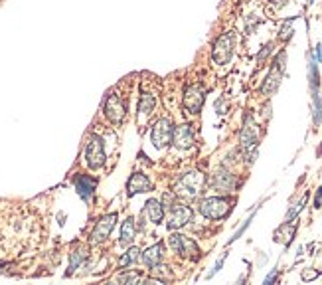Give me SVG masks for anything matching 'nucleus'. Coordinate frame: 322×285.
<instances>
[{
  "label": "nucleus",
  "instance_id": "f257e3e1",
  "mask_svg": "<svg viewBox=\"0 0 322 285\" xmlns=\"http://www.w3.org/2000/svg\"><path fill=\"white\" fill-rule=\"evenodd\" d=\"M204 186H205V177L202 172L198 170H190L186 174H182L178 182L174 186V192L176 194H184L188 198H196L198 194L204 192Z\"/></svg>",
  "mask_w": 322,
  "mask_h": 285
},
{
  "label": "nucleus",
  "instance_id": "f03ea898",
  "mask_svg": "<svg viewBox=\"0 0 322 285\" xmlns=\"http://www.w3.org/2000/svg\"><path fill=\"white\" fill-rule=\"evenodd\" d=\"M285 68H287V52L285 50H281L277 56H275V60H273V65H271V72L267 74L265 77L263 85H261V93L267 95V97H271L275 91L279 90V85H281V79H283V72H285Z\"/></svg>",
  "mask_w": 322,
  "mask_h": 285
},
{
  "label": "nucleus",
  "instance_id": "7ed1b4c3",
  "mask_svg": "<svg viewBox=\"0 0 322 285\" xmlns=\"http://www.w3.org/2000/svg\"><path fill=\"white\" fill-rule=\"evenodd\" d=\"M234 48H235L234 32L221 34L220 38L214 42V48H212V60H214V63H218V65L229 63L232 56H234Z\"/></svg>",
  "mask_w": 322,
  "mask_h": 285
},
{
  "label": "nucleus",
  "instance_id": "20e7f679",
  "mask_svg": "<svg viewBox=\"0 0 322 285\" xmlns=\"http://www.w3.org/2000/svg\"><path fill=\"white\" fill-rule=\"evenodd\" d=\"M232 210V204L227 198H220V196H212V198H204L200 202V214L208 218V220H220L225 218Z\"/></svg>",
  "mask_w": 322,
  "mask_h": 285
},
{
  "label": "nucleus",
  "instance_id": "39448f33",
  "mask_svg": "<svg viewBox=\"0 0 322 285\" xmlns=\"http://www.w3.org/2000/svg\"><path fill=\"white\" fill-rule=\"evenodd\" d=\"M172 133H174V125L168 117H162L152 125V131H150V139L154 143L156 149H164L172 143Z\"/></svg>",
  "mask_w": 322,
  "mask_h": 285
},
{
  "label": "nucleus",
  "instance_id": "423d86ee",
  "mask_svg": "<svg viewBox=\"0 0 322 285\" xmlns=\"http://www.w3.org/2000/svg\"><path fill=\"white\" fill-rule=\"evenodd\" d=\"M105 145L99 135H89L87 145H85V161L89 168H101L105 165Z\"/></svg>",
  "mask_w": 322,
  "mask_h": 285
},
{
  "label": "nucleus",
  "instance_id": "0eeeda50",
  "mask_svg": "<svg viewBox=\"0 0 322 285\" xmlns=\"http://www.w3.org/2000/svg\"><path fill=\"white\" fill-rule=\"evenodd\" d=\"M192 220V208L182 204V202H174L170 206V212H168V220H166V226L170 230H178L182 226H186Z\"/></svg>",
  "mask_w": 322,
  "mask_h": 285
},
{
  "label": "nucleus",
  "instance_id": "6e6552de",
  "mask_svg": "<svg viewBox=\"0 0 322 285\" xmlns=\"http://www.w3.org/2000/svg\"><path fill=\"white\" fill-rule=\"evenodd\" d=\"M125 113H127V105L125 101L119 97L117 93H109L107 101H105V115L111 123L119 125L121 121L125 119Z\"/></svg>",
  "mask_w": 322,
  "mask_h": 285
},
{
  "label": "nucleus",
  "instance_id": "1a4fd4ad",
  "mask_svg": "<svg viewBox=\"0 0 322 285\" xmlns=\"http://www.w3.org/2000/svg\"><path fill=\"white\" fill-rule=\"evenodd\" d=\"M168 244H170V248L174 250L176 254L188 255V257L198 259L200 250H198L196 242L190 240V238H186V236H182V234H172V236H170V240H168Z\"/></svg>",
  "mask_w": 322,
  "mask_h": 285
},
{
  "label": "nucleus",
  "instance_id": "9d476101",
  "mask_svg": "<svg viewBox=\"0 0 322 285\" xmlns=\"http://www.w3.org/2000/svg\"><path fill=\"white\" fill-rule=\"evenodd\" d=\"M115 222H117V214L103 216L101 220L97 222V226H95V230L91 232V244H101V242L107 240L111 236L113 228H115Z\"/></svg>",
  "mask_w": 322,
  "mask_h": 285
},
{
  "label": "nucleus",
  "instance_id": "9b49d317",
  "mask_svg": "<svg viewBox=\"0 0 322 285\" xmlns=\"http://www.w3.org/2000/svg\"><path fill=\"white\" fill-rule=\"evenodd\" d=\"M204 101H205V91L202 90L200 85H192V87H188V90L184 91L182 103H184V107H186L190 113H200Z\"/></svg>",
  "mask_w": 322,
  "mask_h": 285
},
{
  "label": "nucleus",
  "instance_id": "f8f14e48",
  "mask_svg": "<svg viewBox=\"0 0 322 285\" xmlns=\"http://www.w3.org/2000/svg\"><path fill=\"white\" fill-rule=\"evenodd\" d=\"M212 186H214V190H218V192H234L235 186H237V179H235L229 170L220 168V170L214 172Z\"/></svg>",
  "mask_w": 322,
  "mask_h": 285
},
{
  "label": "nucleus",
  "instance_id": "ddd939ff",
  "mask_svg": "<svg viewBox=\"0 0 322 285\" xmlns=\"http://www.w3.org/2000/svg\"><path fill=\"white\" fill-rule=\"evenodd\" d=\"M239 143H241V147L245 150L257 147V143H259V129H257V125L251 121V117H245L243 129H241V133H239Z\"/></svg>",
  "mask_w": 322,
  "mask_h": 285
},
{
  "label": "nucleus",
  "instance_id": "4468645a",
  "mask_svg": "<svg viewBox=\"0 0 322 285\" xmlns=\"http://www.w3.org/2000/svg\"><path fill=\"white\" fill-rule=\"evenodd\" d=\"M172 143L178 149H190L194 147V133H192L190 125H178L174 127V133H172Z\"/></svg>",
  "mask_w": 322,
  "mask_h": 285
},
{
  "label": "nucleus",
  "instance_id": "2eb2a0df",
  "mask_svg": "<svg viewBox=\"0 0 322 285\" xmlns=\"http://www.w3.org/2000/svg\"><path fill=\"white\" fill-rule=\"evenodd\" d=\"M75 184V190H77V194L81 196L85 202L91 200V196L95 192V188H97V180L91 179L89 174H77L74 180Z\"/></svg>",
  "mask_w": 322,
  "mask_h": 285
},
{
  "label": "nucleus",
  "instance_id": "dca6fc26",
  "mask_svg": "<svg viewBox=\"0 0 322 285\" xmlns=\"http://www.w3.org/2000/svg\"><path fill=\"white\" fill-rule=\"evenodd\" d=\"M150 179L143 172H134L129 182H127V190H129V196L136 194V192H148L150 190Z\"/></svg>",
  "mask_w": 322,
  "mask_h": 285
},
{
  "label": "nucleus",
  "instance_id": "f3484780",
  "mask_svg": "<svg viewBox=\"0 0 322 285\" xmlns=\"http://www.w3.org/2000/svg\"><path fill=\"white\" fill-rule=\"evenodd\" d=\"M154 107H156L154 95H152V93H143V95H141V103H139V121H141V123H147V119L152 115V111H154Z\"/></svg>",
  "mask_w": 322,
  "mask_h": 285
},
{
  "label": "nucleus",
  "instance_id": "a211bd4d",
  "mask_svg": "<svg viewBox=\"0 0 322 285\" xmlns=\"http://www.w3.org/2000/svg\"><path fill=\"white\" fill-rule=\"evenodd\" d=\"M145 212H147L148 220H150L152 224H158V222L164 220V206H162V202L154 200V198L147 200V204H145Z\"/></svg>",
  "mask_w": 322,
  "mask_h": 285
},
{
  "label": "nucleus",
  "instance_id": "6ab92c4d",
  "mask_svg": "<svg viewBox=\"0 0 322 285\" xmlns=\"http://www.w3.org/2000/svg\"><path fill=\"white\" fill-rule=\"evenodd\" d=\"M136 236V228H134V220L132 218H127L123 226H121V236H119V246H131L132 240Z\"/></svg>",
  "mask_w": 322,
  "mask_h": 285
},
{
  "label": "nucleus",
  "instance_id": "aec40b11",
  "mask_svg": "<svg viewBox=\"0 0 322 285\" xmlns=\"http://www.w3.org/2000/svg\"><path fill=\"white\" fill-rule=\"evenodd\" d=\"M143 261H145V266L150 268V270L156 268V266L162 261V244H154V246H150L148 250H145Z\"/></svg>",
  "mask_w": 322,
  "mask_h": 285
},
{
  "label": "nucleus",
  "instance_id": "412c9836",
  "mask_svg": "<svg viewBox=\"0 0 322 285\" xmlns=\"http://www.w3.org/2000/svg\"><path fill=\"white\" fill-rule=\"evenodd\" d=\"M294 232H296V224L294 222H285L283 226H279V230L275 232V242H283L285 246H289L291 240L294 238Z\"/></svg>",
  "mask_w": 322,
  "mask_h": 285
},
{
  "label": "nucleus",
  "instance_id": "4be33fe9",
  "mask_svg": "<svg viewBox=\"0 0 322 285\" xmlns=\"http://www.w3.org/2000/svg\"><path fill=\"white\" fill-rule=\"evenodd\" d=\"M308 85L312 93H318V85H320V75H318V63L314 58L308 61Z\"/></svg>",
  "mask_w": 322,
  "mask_h": 285
},
{
  "label": "nucleus",
  "instance_id": "5701e85b",
  "mask_svg": "<svg viewBox=\"0 0 322 285\" xmlns=\"http://www.w3.org/2000/svg\"><path fill=\"white\" fill-rule=\"evenodd\" d=\"M139 257H141V250H139V248H131L127 254L121 255V259H119V268H127V266H132L134 261H139Z\"/></svg>",
  "mask_w": 322,
  "mask_h": 285
},
{
  "label": "nucleus",
  "instance_id": "b1692460",
  "mask_svg": "<svg viewBox=\"0 0 322 285\" xmlns=\"http://www.w3.org/2000/svg\"><path fill=\"white\" fill-rule=\"evenodd\" d=\"M257 210H259V206H257L255 210L251 212V214H249V218H247V220H245L243 224H241V226H239V228H237V230H235V234H234V236H232V238H229V242H227V246H229V244H234L235 240H239V238H241V236H243V234L247 232V228H249V226H251V222H253V218H255V214H257Z\"/></svg>",
  "mask_w": 322,
  "mask_h": 285
},
{
  "label": "nucleus",
  "instance_id": "393cba45",
  "mask_svg": "<svg viewBox=\"0 0 322 285\" xmlns=\"http://www.w3.org/2000/svg\"><path fill=\"white\" fill-rule=\"evenodd\" d=\"M312 119L314 125L318 127L322 119V101H320V93H312Z\"/></svg>",
  "mask_w": 322,
  "mask_h": 285
},
{
  "label": "nucleus",
  "instance_id": "a878e982",
  "mask_svg": "<svg viewBox=\"0 0 322 285\" xmlns=\"http://www.w3.org/2000/svg\"><path fill=\"white\" fill-rule=\"evenodd\" d=\"M83 259H85V252H83V250H75V252H72V255H70V270H67V275H72V273L81 266Z\"/></svg>",
  "mask_w": 322,
  "mask_h": 285
},
{
  "label": "nucleus",
  "instance_id": "bb28decb",
  "mask_svg": "<svg viewBox=\"0 0 322 285\" xmlns=\"http://www.w3.org/2000/svg\"><path fill=\"white\" fill-rule=\"evenodd\" d=\"M307 200H308V194H305L303 198H301V200H298V202H296V204H294L293 208H291V210L287 212V216H285V222H293L294 218H296V216L303 212L305 204H307Z\"/></svg>",
  "mask_w": 322,
  "mask_h": 285
},
{
  "label": "nucleus",
  "instance_id": "cd10ccee",
  "mask_svg": "<svg viewBox=\"0 0 322 285\" xmlns=\"http://www.w3.org/2000/svg\"><path fill=\"white\" fill-rule=\"evenodd\" d=\"M291 36H293V20H289V22H285V24H283L279 38H281V40H289Z\"/></svg>",
  "mask_w": 322,
  "mask_h": 285
},
{
  "label": "nucleus",
  "instance_id": "c85d7f7f",
  "mask_svg": "<svg viewBox=\"0 0 322 285\" xmlns=\"http://www.w3.org/2000/svg\"><path fill=\"white\" fill-rule=\"evenodd\" d=\"M160 202H162V206H164V208H170V206L176 202V192H164Z\"/></svg>",
  "mask_w": 322,
  "mask_h": 285
},
{
  "label": "nucleus",
  "instance_id": "c756f323",
  "mask_svg": "<svg viewBox=\"0 0 322 285\" xmlns=\"http://www.w3.org/2000/svg\"><path fill=\"white\" fill-rule=\"evenodd\" d=\"M225 257H227V254H223L220 257V259H218V261H216V266H214V268H212V271H210V273H208V275H205V277H208V279H212V277H214V275H216V273H218V271L221 270V268H223V261H225Z\"/></svg>",
  "mask_w": 322,
  "mask_h": 285
},
{
  "label": "nucleus",
  "instance_id": "7c9ffc66",
  "mask_svg": "<svg viewBox=\"0 0 322 285\" xmlns=\"http://www.w3.org/2000/svg\"><path fill=\"white\" fill-rule=\"evenodd\" d=\"M320 275V271H308L305 270L303 271V281H312V279H316Z\"/></svg>",
  "mask_w": 322,
  "mask_h": 285
},
{
  "label": "nucleus",
  "instance_id": "2f4dec72",
  "mask_svg": "<svg viewBox=\"0 0 322 285\" xmlns=\"http://www.w3.org/2000/svg\"><path fill=\"white\" fill-rule=\"evenodd\" d=\"M117 281H121V283H129V281H139V275H136V273H132V275H121V277H117Z\"/></svg>",
  "mask_w": 322,
  "mask_h": 285
},
{
  "label": "nucleus",
  "instance_id": "473e14b6",
  "mask_svg": "<svg viewBox=\"0 0 322 285\" xmlns=\"http://www.w3.org/2000/svg\"><path fill=\"white\" fill-rule=\"evenodd\" d=\"M322 206V186L316 188V196H314V208H320Z\"/></svg>",
  "mask_w": 322,
  "mask_h": 285
},
{
  "label": "nucleus",
  "instance_id": "72a5a7b5",
  "mask_svg": "<svg viewBox=\"0 0 322 285\" xmlns=\"http://www.w3.org/2000/svg\"><path fill=\"white\" fill-rule=\"evenodd\" d=\"M271 50H273V46L271 44L265 46V50H261V52H259V56H257V61H263L265 58H267V54H271Z\"/></svg>",
  "mask_w": 322,
  "mask_h": 285
},
{
  "label": "nucleus",
  "instance_id": "f704fd0d",
  "mask_svg": "<svg viewBox=\"0 0 322 285\" xmlns=\"http://www.w3.org/2000/svg\"><path fill=\"white\" fill-rule=\"evenodd\" d=\"M275 279H277V270H273L271 273H269V275H267V277H265V285L273 283Z\"/></svg>",
  "mask_w": 322,
  "mask_h": 285
},
{
  "label": "nucleus",
  "instance_id": "c9c22d12",
  "mask_svg": "<svg viewBox=\"0 0 322 285\" xmlns=\"http://www.w3.org/2000/svg\"><path fill=\"white\" fill-rule=\"evenodd\" d=\"M275 4H277V6H283V4H287V0H275Z\"/></svg>",
  "mask_w": 322,
  "mask_h": 285
},
{
  "label": "nucleus",
  "instance_id": "e433bc0d",
  "mask_svg": "<svg viewBox=\"0 0 322 285\" xmlns=\"http://www.w3.org/2000/svg\"><path fill=\"white\" fill-rule=\"evenodd\" d=\"M308 4H314V0H308Z\"/></svg>",
  "mask_w": 322,
  "mask_h": 285
}]
</instances>
